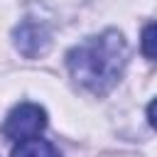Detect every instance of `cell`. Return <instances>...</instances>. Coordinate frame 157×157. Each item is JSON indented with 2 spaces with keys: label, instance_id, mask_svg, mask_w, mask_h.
Instances as JSON below:
<instances>
[{
  "label": "cell",
  "instance_id": "6da1fadb",
  "mask_svg": "<svg viewBox=\"0 0 157 157\" xmlns=\"http://www.w3.org/2000/svg\"><path fill=\"white\" fill-rule=\"evenodd\" d=\"M128 64V44L118 29H105L76 44L66 54V66L76 83L96 96L108 93Z\"/></svg>",
  "mask_w": 157,
  "mask_h": 157
},
{
  "label": "cell",
  "instance_id": "7a4b0ae2",
  "mask_svg": "<svg viewBox=\"0 0 157 157\" xmlns=\"http://www.w3.org/2000/svg\"><path fill=\"white\" fill-rule=\"evenodd\" d=\"M44 128H47L44 108H39L37 103H20L7 113L2 132H5V137L15 140V142H22V140L39 137V132Z\"/></svg>",
  "mask_w": 157,
  "mask_h": 157
},
{
  "label": "cell",
  "instance_id": "3957f363",
  "mask_svg": "<svg viewBox=\"0 0 157 157\" xmlns=\"http://www.w3.org/2000/svg\"><path fill=\"white\" fill-rule=\"evenodd\" d=\"M15 44L25 56H39L49 47V32L37 22H25L15 29Z\"/></svg>",
  "mask_w": 157,
  "mask_h": 157
},
{
  "label": "cell",
  "instance_id": "277c9868",
  "mask_svg": "<svg viewBox=\"0 0 157 157\" xmlns=\"http://www.w3.org/2000/svg\"><path fill=\"white\" fill-rule=\"evenodd\" d=\"M10 157H59L56 147L42 137H32V140H22L17 142V147L12 150Z\"/></svg>",
  "mask_w": 157,
  "mask_h": 157
},
{
  "label": "cell",
  "instance_id": "5b68a950",
  "mask_svg": "<svg viewBox=\"0 0 157 157\" xmlns=\"http://www.w3.org/2000/svg\"><path fill=\"white\" fill-rule=\"evenodd\" d=\"M142 54L147 59L157 61V22H152L142 29Z\"/></svg>",
  "mask_w": 157,
  "mask_h": 157
},
{
  "label": "cell",
  "instance_id": "8992f818",
  "mask_svg": "<svg viewBox=\"0 0 157 157\" xmlns=\"http://www.w3.org/2000/svg\"><path fill=\"white\" fill-rule=\"evenodd\" d=\"M147 120H150V125L157 130V101H152V103L147 105Z\"/></svg>",
  "mask_w": 157,
  "mask_h": 157
}]
</instances>
